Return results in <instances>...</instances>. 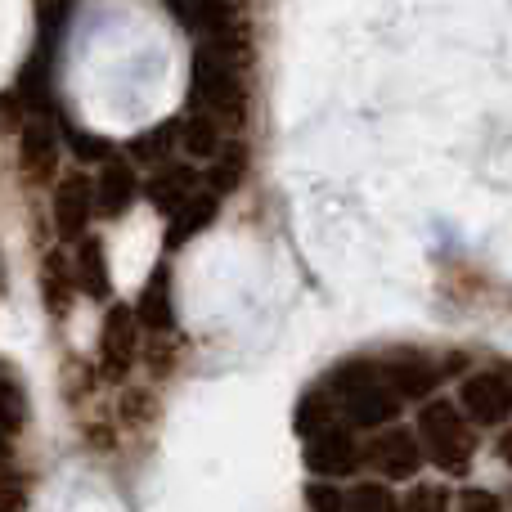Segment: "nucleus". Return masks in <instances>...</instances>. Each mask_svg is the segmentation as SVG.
I'll return each mask as SVG.
<instances>
[{
  "label": "nucleus",
  "instance_id": "1",
  "mask_svg": "<svg viewBox=\"0 0 512 512\" xmlns=\"http://www.w3.org/2000/svg\"><path fill=\"white\" fill-rule=\"evenodd\" d=\"M189 104L221 126L248 122V41L234 32L198 36L189 68Z\"/></svg>",
  "mask_w": 512,
  "mask_h": 512
},
{
  "label": "nucleus",
  "instance_id": "2",
  "mask_svg": "<svg viewBox=\"0 0 512 512\" xmlns=\"http://www.w3.org/2000/svg\"><path fill=\"white\" fill-rule=\"evenodd\" d=\"M414 436L423 445V459H432L441 472H468L477 454V427L463 418L454 400H427L418 409Z\"/></svg>",
  "mask_w": 512,
  "mask_h": 512
},
{
  "label": "nucleus",
  "instance_id": "3",
  "mask_svg": "<svg viewBox=\"0 0 512 512\" xmlns=\"http://www.w3.org/2000/svg\"><path fill=\"white\" fill-rule=\"evenodd\" d=\"M459 409L472 427H504L512 418V373L504 369H477L463 378L459 387Z\"/></svg>",
  "mask_w": 512,
  "mask_h": 512
},
{
  "label": "nucleus",
  "instance_id": "4",
  "mask_svg": "<svg viewBox=\"0 0 512 512\" xmlns=\"http://www.w3.org/2000/svg\"><path fill=\"white\" fill-rule=\"evenodd\" d=\"M360 463H369L373 472H382L387 481H409L423 468V445H418L414 427H382V436H373L360 450Z\"/></svg>",
  "mask_w": 512,
  "mask_h": 512
},
{
  "label": "nucleus",
  "instance_id": "5",
  "mask_svg": "<svg viewBox=\"0 0 512 512\" xmlns=\"http://www.w3.org/2000/svg\"><path fill=\"white\" fill-rule=\"evenodd\" d=\"M50 221H54V234H59L63 243L86 239L90 221H95V189H90V176L72 171V176H63L59 185H54Z\"/></svg>",
  "mask_w": 512,
  "mask_h": 512
},
{
  "label": "nucleus",
  "instance_id": "6",
  "mask_svg": "<svg viewBox=\"0 0 512 512\" xmlns=\"http://www.w3.org/2000/svg\"><path fill=\"white\" fill-rule=\"evenodd\" d=\"M378 373H382V382L396 391L400 405H405V400H423V396H432V391L441 387V369H436L427 355H418V351L382 355Z\"/></svg>",
  "mask_w": 512,
  "mask_h": 512
},
{
  "label": "nucleus",
  "instance_id": "7",
  "mask_svg": "<svg viewBox=\"0 0 512 512\" xmlns=\"http://www.w3.org/2000/svg\"><path fill=\"white\" fill-rule=\"evenodd\" d=\"M90 189H95V216H104V221H117V216L131 212V203L140 198V176H135L131 158H108L99 162V176L90 180Z\"/></svg>",
  "mask_w": 512,
  "mask_h": 512
},
{
  "label": "nucleus",
  "instance_id": "8",
  "mask_svg": "<svg viewBox=\"0 0 512 512\" xmlns=\"http://www.w3.org/2000/svg\"><path fill=\"white\" fill-rule=\"evenodd\" d=\"M50 45L54 41L45 36L14 81V99L23 104L27 117H54V50Z\"/></svg>",
  "mask_w": 512,
  "mask_h": 512
},
{
  "label": "nucleus",
  "instance_id": "9",
  "mask_svg": "<svg viewBox=\"0 0 512 512\" xmlns=\"http://www.w3.org/2000/svg\"><path fill=\"white\" fill-rule=\"evenodd\" d=\"M198 189H203V171H198L194 162H162V167H153V176L140 185V194L149 198L162 216H176Z\"/></svg>",
  "mask_w": 512,
  "mask_h": 512
},
{
  "label": "nucleus",
  "instance_id": "10",
  "mask_svg": "<svg viewBox=\"0 0 512 512\" xmlns=\"http://www.w3.org/2000/svg\"><path fill=\"white\" fill-rule=\"evenodd\" d=\"M18 167L27 171V180H45L59 167V126L54 117H27L18 126Z\"/></svg>",
  "mask_w": 512,
  "mask_h": 512
},
{
  "label": "nucleus",
  "instance_id": "11",
  "mask_svg": "<svg viewBox=\"0 0 512 512\" xmlns=\"http://www.w3.org/2000/svg\"><path fill=\"white\" fill-rule=\"evenodd\" d=\"M140 355V324H135L131 306H113L99 328V360L108 373H126Z\"/></svg>",
  "mask_w": 512,
  "mask_h": 512
},
{
  "label": "nucleus",
  "instance_id": "12",
  "mask_svg": "<svg viewBox=\"0 0 512 512\" xmlns=\"http://www.w3.org/2000/svg\"><path fill=\"white\" fill-rule=\"evenodd\" d=\"M225 144V126L212 122L207 113H198V108H189L185 117H176V149L185 153V158L194 162H212L216 153H221Z\"/></svg>",
  "mask_w": 512,
  "mask_h": 512
},
{
  "label": "nucleus",
  "instance_id": "13",
  "mask_svg": "<svg viewBox=\"0 0 512 512\" xmlns=\"http://www.w3.org/2000/svg\"><path fill=\"white\" fill-rule=\"evenodd\" d=\"M131 315H135V324L149 328V333H167L171 328V270L167 265L153 270V279L144 283V292H140Z\"/></svg>",
  "mask_w": 512,
  "mask_h": 512
},
{
  "label": "nucleus",
  "instance_id": "14",
  "mask_svg": "<svg viewBox=\"0 0 512 512\" xmlns=\"http://www.w3.org/2000/svg\"><path fill=\"white\" fill-rule=\"evenodd\" d=\"M72 279H77V292L86 297H108V252L99 239H77V252H72Z\"/></svg>",
  "mask_w": 512,
  "mask_h": 512
},
{
  "label": "nucleus",
  "instance_id": "15",
  "mask_svg": "<svg viewBox=\"0 0 512 512\" xmlns=\"http://www.w3.org/2000/svg\"><path fill=\"white\" fill-rule=\"evenodd\" d=\"M243 176H248V144L243 140H225L221 153L203 167V185L212 189V194H221V198L234 194V189L243 185Z\"/></svg>",
  "mask_w": 512,
  "mask_h": 512
},
{
  "label": "nucleus",
  "instance_id": "16",
  "mask_svg": "<svg viewBox=\"0 0 512 512\" xmlns=\"http://www.w3.org/2000/svg\"><path fill=\"white\" fill-rule=\"evenodd\" d=\"M41 297L45 306L54 310V315H63V310L72 306V297H77V279H72V256L68 252H45L41 261Z\"/></svg>",
  "mask_w": 512,
  "mask_h": 512
},
{
  "label": "nucleus",
  "instance_id": "17",
  "mask_svg": "<svg viewBox=\"0 0 512 512\" xmlns=\"http://www.w3.org/2000/svg\"><path fill=\"white\" fill-rule=\"evenodd\" d=\"M216 207H221V194H212V189L203 185L185 207H180L176 216H171V234H167L171 248H180V243H189L194 234H203L207 225L216 221Z\"/></svg>",
  "mask_w": 512,
  "mask_h": 512
},
{
  "label": "nucleus",
  "instance_id": "18",
  "mask_svg": "<svg viewBox=\"0 0 512 512\" xmlns=\"http://www.w3.org/2000/svg\"><path fill=\"white\" fill-rule=\"evenodd\" d=\"M171 149H176V117H171V122H158L153 131L135 135V140L126 144V153H131L135 162H153V167H162V162L171 158Z\"/></svg>",
  "mask_w": 512,
  "mask_h": 512
},
{
  "label": "nucleus",
  "instance_id": "19",
  "mask_svg": "<svg viewBox=\"0 0 512 512\" xmlns=\"http://www.w3.org/2000/svg\"><path fill=\"white\" fill-rule=\"evenodd\" d=\"M63 140H68L72 158H81V162H108V158H113V144H108L104 135H90V131H77V126H63Z\"/></svg>",
  "mask_w": 512,
  "mask_h": 512
},
{
  "label": "nucleus",
  "instance_id": "20",
  "mask_svg": "<svg viewBox=\"0 0 512 512\" xmlns=\"http://www.w3.org/2000/svg\"><path fill=\"white\" fill-rule=\"evenodd\" d=\"M342 512H400V504L382 486H355L351 495H342Z\"/></svg>",
  "mask_w": 512,
  "mask_h": 512
},
{
  "label": "nucleus",
  "instance_id": "21",
  "mask_svg": "<svg viewBox=\"0 0 512 512\" xmlns=\"http://www.w3.org/2000/svg\"><path fill=\"white\" fill-rule=\"evenodd\" d=\"M400 512H454V495L445 486H418V490H409Z\"/></svg>",
  "mask_w": 512,
  "mask_h": 512
},
{
  "label": "nucleus",
  "instance_id": "22",
  "mask_svg": "<svg viewBox=\"0 0 512 512\" xmlns=\"http://www.w3.org/2000/svg\"><path fill=\"white\" fill-rule=\"evenodd\" d=\"M454 512H508V508L495 495H486V490H468V495L454 499Z\"/></svg>",
  "mask_w": 512,
  "mask_h": 512
},
{
  "label": "nucleus",
  "instance_id": "23",
  "mask_svg": "<svg viewBox=\"0 0 512 512\" xmlns=\"http://www.w3.org/2000/svg\"><path fill=\"white\" fill-rule=\"evenodd\" d=\"M499 454H504L508 468H512V427H508V432H499Z\"/></svg>",
  "mask_w": 512,
  "mask_h": 512
},
{
  "label": "nucleus",
  "instance_id": "24",
  "mask_svg": "<svg viewBox=\"0 0 512 512\" xmlns=\"http://www.w3.org/2000/svg\"><path fill=\"white\" fill-rule=\"evenodd\" d=\"M5 454H9V432L0 427V459H5Z\"/></svg>",
  "mask_w": 512,
  "mask_h": 512
}]
</instances>
